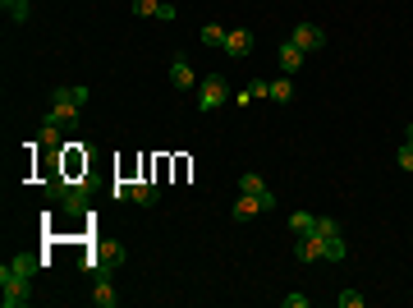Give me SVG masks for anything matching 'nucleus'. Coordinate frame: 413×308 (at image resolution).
<instances>
[{
	"mask_svg": "<svg viewBox=\"0 0 413 308\" xmlns=\"http://www.w3.org/2000/svg\"><path fill=\"white\" fill-rule=\"evenodd\" d=\"M60 203H65V211H69V216H83V211H87V203H92V194H87V185H69Z\"/></svg>",
	"mask_w": 413,
	"mask_h": 308,
	"instance_id": "9",
	"label": "nucleus"
},
{
	"mask_svg": "<svg viewBox=\"0 0 413 308\" xmlns=\"http://www.w3.org/2000/svg\"><path fill=\"white\" fill-rule=\"evenodd\" d=\"M321 253H326V239L321 235H299V244H294L299 263H321Z\"/></svg>",
	"mask_w": 413,
	"mask_h": 308,
	"instance_id": "7",
	"label": "nucleus"
},
{
	"mask_svg": "<svg viewBox=\"0 0 413 308\" xmlns=\"http://www.w3.org/2000/svg\"><path fill=\"white\" fill-rule=\"evenodd\" d=\"M225 101H230V83H225L221 74H206L198 83V111H221Z\"/></svg>",
	"mask_w": 413,
	"mask_h": 308,
	"instance_id": "3",
	"label": "nucleus"
},
{
	"mask_svg": "<svg viewBox=\"0 0 413 308\" xmlns=\"http://www.w3.org/2000/svg\"><path fill=\"white\" fill-rule=\"evenodd\" d=\"M395 161H400V170H413V143H409V148H400Z\"/></svg>",
	"mask_w": 413,
	"mask_h": 308,
	"instance_id": "27",
	"label": "nucleus"
},
{
	"mask_svg": "<svg viewBox=\"0 0 413 308\" xmlns=\"http://www.w3.org/2000/svg\"><path fill=\"white\" fill-rule=\"evenodd\" d=\"M285 308H308V295H285Z\"/></svg>",
	"mask_w": 413,
	"mask_h": 308,
	"instance_id": "28",
	"label": "nucleus"
},
{
	"mask_svg": "<svg viewBox=\"0 0 413 308\" xmlns=\"http://www.w3.org/2000/svg\"><path fill=\"white\" fill-rule=\"evenodd\" d=\"M92 304H97V308H115V304H120V295H115L111 276H97V285H92Z\"/></svg>",
	"mask_w": 413,
	"mask_h": 308,
	"instance_id": "11",
	"label": "nucleus"
},
{
	"mask_svg": "<svg viewBox=\"0 0 413 308\" xmlns=\"http://www.w3.org/2000/svg\"><path fill=\"white\" fill-rule=\"evenodd\" d=\"M170 88L175 92H193V65L184 60V55H175V60H170Z\"/></svg>",
	"mask_w": 413,
	"mask_h": 308,
	"instance_id": "8",
	"label": "nucleus"
},
{
	"mask_svg": "<svg viewBox=\"0 0 413 308\" xmlns=\"http://www.w3.org/2000/svg\"><path fill=\"white\" fill-rule=\"evenodd\" d=\"M290 97H294V83H290V79H275V83H271V101H280V106H285Z\"/></svg>",
	"mask_w": 413,
	"mask_h": 308,
	"instance_id": "20",
	"label": "nucleus"
},
{
	"mask_svg": "<svg viewBox=\"0 0 413 308\" xmlns=\"http://www.w3.org/2000/svg\"><path fill=\"white\" fill-rule=\"evenodd\" d=\"M37 143H42V148H60V124L46 120L42 129H37Z\"/></svg>",
	"mask_w": 413,
	"mask_h": 308,
	"instance_id": "17",
	"label": "nucleus"
},
{
	"mask_svg": "<svg viewBox=\"0 0 413 308\" xmlns=\"http://www.w3.org/2000/svg\"><path fill=\"white\" fill-rule=\"evenodd\" d=\"M0 9H5L14 23H28V9H33V5H28V0H0Z\"/></svg>",
	"mask_w": 413,
	"mask_h": 308,
	"instance_id": "18",
	"label": "nucleus"
},
{
	"mask_svg": "<svg viewBox=\"0 0 413 308\" xmlns=\"http://www.w3.org/2000/svg\"><path fill=\"white\" fill-rule=\"evenodd\" d=\"M321 258H326V263H344V258H349V248H344V235H331V239H326V253H321Z\"/></svg>",
	"mask_w": 413,
	"mask_h": 308,
	"instance_id": "16",
	"label": "nucleus"
},
{
	"mask_svg": "<svg viewBox=\"0 0 413 308\" xmlns=\"http://www.w3.org/2000/svg\"><path fill=\"white\" fill-rule=\"evenodd\" d=\"M275 60H280L285 74H299V70H303V51H299L294 42H280V46H275Z\"/></svg>",
	"mask_w": 413,
	"mask_h": 308,
	"instance_id": "10",
	"label": "nucleus"
},
{
	"mask_svg": "<svg viewBox=\"0 0 413 308\" xmlns=\"http://www.w3.org/2000/svg\"><path fill=\"white\" fill-rule=\"evenodd\" d=\"M368 299H363L358 290H340V308H363Z\"/></svg>",
	"mask_w": 413,
	"mask_h": 308,
	"instance_id": "24",
	"label": "nucleus"
},
{
	"mask_svg": "<svg viewBox=\"0 0 413 308\" xmlns=\"http://www.w3.org/2000/svg\"><path fill=\"white\" fill-rule=\"evenodd\" d=\"M37 267H42V258H33V253H14V258H9V272H18V276H33Z\"/></svg>",
	"mask_w": 413,
	"mask_h": 308,
	"instance_id": "15",
	"label": "nucleus"
},
{
	"mask_svg": "<svg viewBox=\"0 0 413 308\" xmlns=\"http://www.w3.org/2000/svg\"><path fill=\"white\" fill-rule=\"evenodd\" d=\"M156 9H161V0H133V14L138 18H152Z\"/></svg>",
	"mask_w": 413,
	"mask_h": 308,
	"instance_id": "23",
	"label": "nucleus"
},
{
	"mask_svg": "<svg viewBox=\"0 0 413 308\" xmlns=\"http://www.w3.org/2000/svg\"><path fill=\"white\" fill-rule=\"evenodd\" d=\"M248 97H271V83L267 79H253L248 83Z\"/></svg>",
	"mask_w": 413,
	"mask_h": 308,
	"instance_id": "25",
	"label": "nucleus"
},
{
	"mask_svg": "<svg viewBox=\"0 0 413 308\" xmlns=\"http://www.w3.org/2000/svg\"><path fill=\"white\" fill-rule=\"evenodd\" d=\"M404 138H409V143H413V124H409V133H404Z\"/></svg>",
	"mask_w": 413,
	"mask_h": 308,
	"instance_id": "29",
	"label": "nucleus"
},
{
	"mask_svg": "<svg viewBox=\"0 0 413 308\" xmlns=\"http://www.w3.org/2000/svg\"><path fill=\"white\" fill-rule=\"evenodd\" d=\"M156 194H161V189L147 185V180H143V185H133V203H143V207H152V203H156Z\"/></svg>",
	"mask_w": 413,
	"mask_h": 308,
	"instance_id": "19",
	"label": "nucleus"
},
{
	"mask_svg": "<svg viewBox=\"0 0 413 308\" xmlns=\"http://www.w3.org/2000/svg\"><path fill=\"white\" fill-rule=\"evenodd\" d=\"M198 37H202L206 46H221V42H225V28H221V23H206V28H202Z\"/></svg>",
	"mask_w": 413,
	"mask_h": 308,
	"instance_id": "21",
	"label": "nucleus"
},
{
	"mask_svg": "<svg viewBox=\"0 0 413 308\" xmlns=\"http://www.w3.org/2000/svg\"><path fill=\"white\" fill-rule=\"evenodd\" d=\"M111 198H115V203H124V198H133V185H124V180H120V185H111Z\"/></svg>",
	"mask_w": 413,
	"mask_h": 308,
	"instance_id": "26",
	"label": "nucleus"
},
{
	"mask_svg": "<svg viewBox=\"0 0 413 308\" xmlns=\"http://www.w3.org/2000/svg\"><path fill=\"white\" fill-rule=\"evenodd\" d=\"M0 299H5V308H23V304H33V276H18V272H9V263L0 267Z\"/></svg>",
	"mask_w": 413,
	"mask_h": 308,
	"instance_id": "1",
	"label": "nucleus"
},
{
	"mask_svg": "<svg viewBox=\"0 0 413 308\" xmlns=\"http://www.w3.org/2000/svg\"><path fill=\"white\" fill-rule=\"evenodd\" d=\"M239 194H253V198H262V194H267V180H262L258 170H243V175H239Z\"/></svg>",
	"mask_w": 413,
	"mask_h": 308,
	"instance_id": "13",
	"label": "nucleus"
},
{
	"mask_svg": "<svg viewBox=\"0 0 413 308\" xmlns=\"http://www.w3.org/2000/svg\"><path fill=\"white\" fill-rule=\"evenodd\" d=\"M28 5H33V0H28Z\"/></svg>",
	"mask_w": 413,
	"mask_h": 308,
	"instance_id": "30",
	"label": "nucleus"
},
{
	"mask_svg": "<svg viewBox=\"0 0 413 308\" xmlns=\"http://www.w3.org/2000/svg\"><path fill=\"white\" fill-rule=\"evenodd\" d=\"M83 272H97V276H111L115 267H124V244H97L87 258H78Z\"/></svg>",
	"mask_w": 413,
	"mask_h": 308,
	"instance_id": "2",
	"label": "nucleus"
},
{
	"mask_svg": "<svg viewBox=\"0 0 413 308\" xmlns=\"http://www.w3.org/2000/svg\"><path fill=\"white\" fill-rule=\"evenodd\" d=\"M290 230H294V239H299V235H317V216H312V211H294Z\"/></svg>",
	"mask_w": 413,
	"mask_h": 308,
	"instance_id": "12",
	"label": "nucleus"
},
{
	"mask_svg": "<svg viewBox=\"0 0 413 308\" xmlns=\"http://www.w3.org/2000/svg\"><path fill=\"white\" fill-rule=\"evenodd\" d=\"M221 51L230 55V60H243V55L253 51V33H248V28H230L225 42H221Z\"/></svg>",
	"mask_w": 413,
	"mask_h": 308,
	"instance_id": "6",
	"label": "nucleus"
},
{
	"mask_svg": "<svg viewBox=\"0 0 413 308\" xmlns=\"http://www.w3.org/2000/svg\"><path fill=\"white\" fill-rule=\"evenodd\" d=\"M78 111H83V106H78L74 88H55V92H51V111H46V120H55V124H69Z\"/></svg>",
	"mask_w": 413,
	"mask_h": 308,
	"instance_id": "4",
	"label": "nucleus"
},
{
	"mask_svg": "<svg viewBox=\"0 0 413 308\" xmlns=\"http://www.w3.org/2000/svg\"><path fill=\"white\" fill-rule=\"evenodd\" d=\"M258 211H262V198H253V194H239V198H234V216H239V221L258 216Z\"/></svg>",
	"mask_w": 413,
	"mask_h": 308,
	"instance_id": "14",
	"label": "nucleus"
},
{
	"mask_svg": "<svg viewBox=\"0 0 413 308\" xmlns=\"http://www.w3.org/2000/svg\"><path fill=\"white\" fill-rule=\"evenodd\" d=\"M290 42L299 46V51H321V46H326V33H321L317 23H299V28L290 33Z\"/></svg>",
	"mask_w": 413,
	"mask_h": 308,
	"instance_id": "5",
	"label": "nucleus"
},
{
	"mask_svg": "<svg viewBox=\"0 0 413 308\" xmlns=\"http://www.w3.org/2000/svg\"><path fill=\"white\" fill-rule=\"evenodd\" d=\"M317 235H321V239L340 235V221H336V216H317Z\"/></svg>",
	"mask_w": 413,
	"mask_h": 308,
	"instance_id": "22",
	"label": "nucleus"
}]
</instances>
